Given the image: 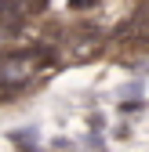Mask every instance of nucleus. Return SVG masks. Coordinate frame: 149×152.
Wrapping results in <instances>:
<instances>
[{
  "instance_id": "obj_1",
  "label": "nucleus",
  "mask_w": 149,
  "mask_h": 152,
  "mask_svg": "<svg viewBox=\"0 0 149 152\" xmlns=\"http://www.w3.org/2000/svg\"><path fill=\"white\" fill-rule=\"evenodd\" d=\"M87 4H95V0H73V7H87Z\"/></svg>"
}]
</instances>
